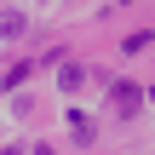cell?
<instances>
[{"label": "cell", "instance_id": "277c9868", "mask_svg": "<svg viewBox=\"0 0 155 155\" xmlns=\"http://www.w3.org/2000/svg\"><path fill=\"white\" fill-rule=\"evenodd\" d=\"M29 155H52V144H35V150H29Z\"/></svg>", "mask_w": 155, "mask_h": 155}, {"label": "cell", "instance_id": "3957f363", "mask_svg": "<svg viewBox=\"0 0 155 155\" xmlns=\"http://www.w3.org/2000/svg\"><path fill=\"white\" fill-rule=\"evenodd\" d=\"M81 81H86V69H81V63H63V69H58V86H63V92H75Z\"/></svg>", "mask_w": 155, "mask_h": 155}, {"label": "cell", "instance_id": "6da1fadb", "mask_svg": "<svg viewBox=\"0 0 155 155\" xmlns=\"http://www.w3.org/2000/svg\"><path fill=\"white\" fill-rule=\"evenodd\" d=\"M109 98H115V115H138V104H144V92H138L132 81H121V86H115Z\"/></svg>", "mask_w": 155, "mask_h": 155}, {"label": "cell", "instance_id": "7a4b0ae2", "mask_svg": "<svg viewBox=\"0 0 155 155\" xmlns=\"http://www.w3.org/2000/svg\"><path fill=\"white\" fill-rule=\"evenodd\" d=\"M23 29H29V17H23V12H0V35H6V40H17Z\"/></svg>", "mask_w": 155, "mask_h": 155}]
</instances>
